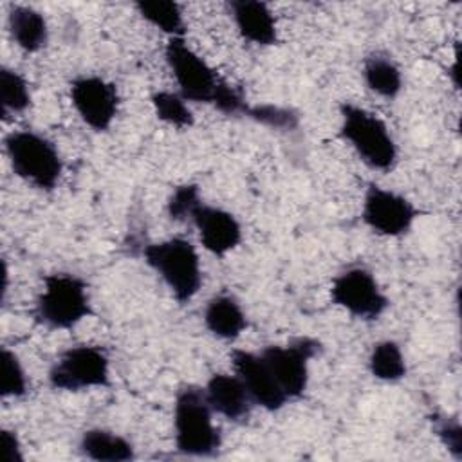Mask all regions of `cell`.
I'll list each match as a JSON object with an SVG mask.
<instances>
[{
  "label": "cell",
  "instance_id": "obj_1",
  "mask_svg": "<svg viewBox=\"0 0 462 462\" xmlns=\"http://www.w3.org/2000/svg\"><path fill=\"white\" fill-rule=\"evenodd\" d=\"M213 410L204 388L186 384L179 388L173 402L175 448L186 457L209 458L222 446L220 430L213 422Z\"/></svg>",
  "mask_w": 462,
  "mask_h": 462
},
{
  "label": "cell",
  "instance_id": "obj_2",
  "mask_svg": "<svg viewBox=\"0 0 462 462\" xmlns=\"http://www.w3.org/2000/svg\"><path fill=\"white\" fill-rule=\"evenodd\" d=\"M339 135L368 168L390 171L397 164V144L386 123L374 112L354 103H341Z\"/></svg>",
  "mask_w": 462,
  "mask_h": 462
},
{
  "label": "cell",
  "instance_id": "obj_3",
  "mask_svg": "<svg viewBox=\"0 0 462 462\" xmlns=\"http://www.w3.org/2000/svg\"><path fill=\"white\" fill-rule=\"evenodd\" d=\"M143 258L179 303L189 301L200 291V256L188 238L173 236L148 244L143 249Z\"/></svg>",
  "mask_w": 462,
  "mask_h": 462
},
{
  "label": "cell",
  "instance_id": "obj_4",
  "mask_svg": "<svg viewBox=\"0 0 462 462\" xmlns=\"http://www.w3.org/2000/svg\"><path fill=\"white\" fill-rule=\"evenodd\" d=\"M9 166L27 184L52 191L63 173V161L51 139L34 130H16L4 139Z\"/></svg>",
  "mask_w": 462,
  "mask_h": 462
},
{
  "label": "cell",
  "instance_id": "obj_5",
  "mask_svg": "<svg viewBox=\"0 0 462 462\" xmlns=\"http://www.w3.org/2000/svg\"><path fill=\"white\" fill-rule=\"evenodd\" d=\"M92 314L88 287L83 278L69 273H52L43 278L36 298L34 318L51 330H69Z\"/></svg>",
  "mask_w": 462,
  "mask_h": 462
},
{
  "label": "cell",
  "instance_id": "obj_6",
  "mask_svg": "<svg viewBox=\"0 0 462 462\" xmlns=\"http://www.w3.org/2000/svg\"><path fill=\"white\" fill-rule=\"evenodd\" d=\"M164 60L179 87V94L186 101L213 106L224 79L186 43L184 38H168Z\"/></svg>",
  "mask_w": 462,
  "mask_h": 462
},
{
  "label": "cell",
  "instance_id": "obj_7",
  "mask_svg": "<svg viewBox=\"0 0 462 462\" xmlns=\"http://www.w3.org/2000/svg\"><path fill=\"white\" fill-rule=\"evenodd\" d=\"M54 390L83 392L110 386V359L101 346L74 345L63 350L49 370Z\"/></svg>",
  "mask_w": 462,
  "mask_h": 462
},
{
  "label": "cell",
  "instance_id": "obj_8",
  "mask_svg": "<svg viewBox=\"0 0 462 462\" xmlns=\"http://www.w3.org/2000/svg\"><path fill=\"white\" fill-rule=\"evenodd\" d=\"M330 298L350 316L366 321L381 318L390 305L375 276L361 265L348 267L332 280Z\"/></svg>",
  "mask_w": 462,
  "mask_h": 462
},
{
  "label": "cell",
  "instance_id": "obj_9",
  "mask_svg": "<svg viewBox=\"0 0 462 462\" xmlns=\"http://www.w3.org/2000/svg\"><path fill=\"white\" fill-rule=\"evenodd\" d=\"M321 345L318 339L303 336L287 345H269L260 356L267 363L287 399H298L309 386V363L318 356Z\"/></svg>",
  "mask_w": 462,
  "mask_h": 462
},
{
  "label": "cell",
  "instance_id": "obj_10",
  "mask_svg": "<svg viewBox=\"0 0 462 462\" xmlns=\"http://www.w3.org/2000/svg\"><path fill=\"white\" fill-rule=\"evenodd\" d=\"M70 103L79 119L96 132H106L119 110V94L114 83L96 74H81L70 81Z\"/></svg>",
  "mask_w": 462,
  "mask_h": 462
},
{
  "label": "cell",
  "instance_id": "obj_11",
  "mask_svg": "<svg viewBox=\"0 0 462 462\" xmlns=\"http://www.w3.org/2000/svg\"><path fill=\"white\" fill-rule=\"evenodd\" d=\"M361 218L374 233L393 238L411 229L417 208L404 195L379 184H370L363 197Z\"/></svg>",
  "mask_w": 462,
  "mask_h": 462
},
{
  "label": "cell",
  "instance_id": "obj_12",
  "mask_svg": "<svg viewBox=\"0 0 462 462\" xmlns=\"http://www.w3.org/2000/svg\"><path fill=\"white\" fill-rule=\"evenodd\" d=\"M231 365L244 383L253 404L265 411H278L287 404V395L260 354L236 348L231 352Z\"/></svg>",
  "mask_w": 462,
  "mask_h": 462
},
{
  "label": "cell",
  "instance_id": "obj_13",
  "mask_svg": "<svg viewBox=\"0 0 462 462\" xmlns=\"http://www.w3.org/2000/svg\"><path fill=\"white\" fill-rule=\"evenodd\" d=\"M189 222L197 227L202 247L215 256H226L242 242V226L227 209L202 202Z\"/></svg>",
  "mask_w": 462,
  "mask_h": 462
},
{
  "label": "cell",
  "instance_id": "obj_14",
  "mask_svg": "<svg viewBox=\"0 0 462 462\" xmlns=\"http://www.w3.org/2000/svg\"><path fill=\"white\" fill-rule=\"evenodd\" d=\"M227 9L238 34L245 42L260 47L276 45L278 27L274 14L265 2L233 0L227 4Z\"/></svg>",
  "mask_w": 462,
  "mask_h": 462
},
{
  "label": "cell",
  "instance_id": "obj_15",
  "mask_svg": "<svg viewBox=\"0 0 462 462\" xmlns=\"http://www.w3.org/2000/svg\"><path fill=\"white\" fill-rule=\"evenodd\" d=\"M204 392L211 410L231 422L244 420L253 408V401L236 374H213L208 379Z\"/></svg>",
  "mask_w": 462,
  "mask_h": 462
},
{
  "label": "cell",
  "instance_id": "obj_16",
  "mask_svg": "<svg viewBox=\"0 0 462 462\" xmlns=\"http://www.w3.org/2000/svg\"><path fill=\"white\" fill-rule=\"evenodd\" d=\"M202 319L208 332L224 341H233L240 337L249 325L242 305L231 294L213 296L206 303Z\"/></svg>",
  "mask_w": 462,
  "mask_h": 462
},
{
  "label": "cell",
  "instance_id": "obj_17",
  "mask_svg": "<svg viewBox=\"0 0 462 462\" xmlns=\"http://www.w3.org/2000/svg\"><path fill=\"white\" fill-rule=\"evenodd\" d=\"M7 27L13 42L23 52H38L49 42V27L45 16L29 5H11Z\"/></svg>",
  "mask_w": 462,
  "mask_h": 462
},
{
  "label": "cell",
  "instance_id": "obj_18",
  "mask_svg": "<svg viewBox=\"0 0 462 462\" xmlns=\"http://www.w3.org/2000/svg\"><path fill=\"white\" fill-rule=\"evenodd\" d=\"M79 451L85 458L96 462H128L135 458L132 442L110 430L90 428L79 439Z\"/></svg>",
  "mask_w": 462,
  "mask_h": 462
},
{
  "label": "cell",
  "instance_id": "obj_19",
  "mask_svg": "<svg viewBox=\"0 0 462 462\" xmlns=\"http://www.w3.org/2000/svg\"><path fill=\"white\" fill-rule=\"evenodd\" d=\"M363 81L374 94L395 99L402 90V72L399 65L383 54H370L363 61Z\"/></svg>",
  "mask_w": 462,
  "mask_h": 462
},
{
  "label": "cell",
  "instance_id": "obj_20",
  "mask_svg": "<svg viewBox=\"0 0 462 462\" xmlns=\"http://www.w3.org/2000/svg\"><path fill=\"white\" fill-rule=\"evenodd\" d=\"M370 374L384 383H397L406 377L404 354L393 339L377 341L368 354Z\"/></svg>",
  "mask_w": 462,
  "mask_h": 462
},
{
  "label": "cell",
  "instance_id": "obj_21",
  "mask_svg": "<svg viewBox=\"0 0 462 462\" xmlns=\"http://www.w3.org/2000/svg\"><path fill=\"white\" fill-rule=\"evenodd\" d=\"M137 13L144 22L168 34V38H184L186 23L182 9L177 2L171 0H153V2H137Z\"/></svg>",
  "mask_w": 462,
  "mask_h": 462
},
{
  "label": "cell",
  "instance_id": "obj_22",
  "mask_svg": "<svg viewBox=\"0 0 462 462\" xmlns=\"http://www.w3.org/2000/svg\"><path fill=\"white\" fill-rule=\"evenodd\" d=\"M0 106L4 117L22 114L31 106L29 83L18 70L0 69Z\"/></svg>",
  "mask_w": 462,
  "mask_h": 462
},
{
  "label": "cell",
  "instance_id": "obj_23",
  "mask_svg": "<svg viewBox=\"0 0 462 462\" xmlns=\"http://www.w3.org/2000/svg\"><path fill=\"white\" fill-rule=\"evenodd\" d=\"M153 112L159 121L166 123L173 128H189L195 123L193 112L188 106V101L179 94L171 90H157L150 97Z\"/></svg>",
  "mask_w": 462,
  "mask_h": 462
},
{
  "label": "cell",
  "instance_id": "obj_24",
  "mask_svg": "<svg viewBox=\"0 0 462 462\" xmlns=\"http://www.w3.org/2000/svg\"><path fill=\"white\" fill-rule=\"evenodd\" d=\"M29 392L27 374L16 352L7 346L2 348V375H0V395L4 399H22Z\"/></svg>",
  "mask_w": 462,
  "mask_h": 462
},
{
  "label": "cell",
  "instance_id": "obj_25",
  "mask_svg": "<svg viewBox=\"0 0 462 462\" xmlns=\"http://www.w3.org/2000/svg\"><path fill=\"white\" fill-rule=\"evenodd\" d=\"M245 117L274 130H294L300 125V116L294 110L278 105H251Z\"/></svg>",
  "mask_w": 462,
  "mask_h": 462
},
{
  "label": "cell",
  "instance_id": "obj_26",
  "mask_svg": "<svg viewBox=\"0 0 462 462\" xmlns=\"http://www.w3.org/2000/svg\"><path fill=\"white\" fill-rule=\"evenodd\" d=\"M200 204H202V199H200L199 186L191 184V182H186V184L177 186L171 191V195L166 202V211H168V217L171 220L186 222V220H191L193 211Z\"/></svg>",
  "mask_w": 462,
  "mask_h": 462
},
{
  "label": "cell",
  "instance_id": "obj_27",
  "mask_svg": "<svg viewBox=\"0 0 462 462\" xmlns=\"http://www.w3.org/2000/svg\"><path fill=\"white\" fill-rule=\"evenodd\" d=\"M435 433L440 442L453 453L455 458L462 457V428L455 419H439L435 422Z\"/></svg>",
  "mask_w": 462,
  "mask_h": 462
},
{
  "label": "cell",
  "instance_id": "obj_28",
  "mask_svg": "<svg viewBox=\"0 0 462 462\" xmlns=\"http://www.w3.org/2000/svg\"><path fill=\"white\" fill-rule=\"evenodd\" d=\"M2 446H4V451H5V460L7 462H20V460H23L22 442H20L16 431L2 430Z\"/></svg>",
  "mask_w": 462,
  "mask_h": 462
}]
</instances>
